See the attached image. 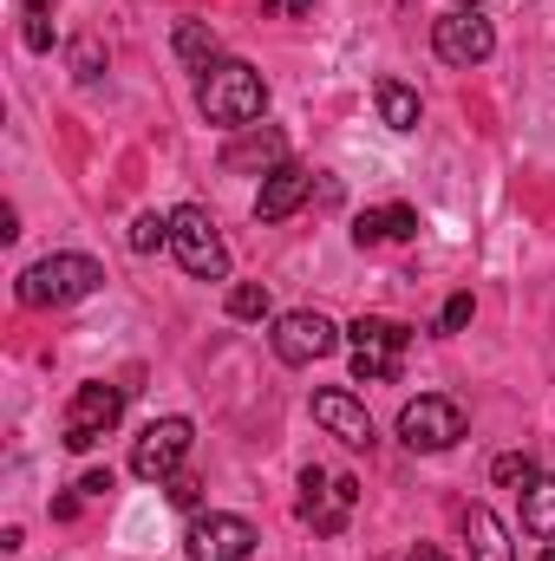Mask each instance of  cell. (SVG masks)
<instances>
[{"label":"cell","mask_w":555,"mask_h":561,"mask_svg":"<svg viewBox=\"0 0 555 561\" xmlns=\"http://www.w3.org/2000/svg\"><path fill=\"white\" fill-rule=\"evenodd\" d=\"M196 105H203V118H209V125L249 131V125L269 112V85H262V72H256V66H242V59H216V66L196 79Z\"/></svg>","instance_id":"obj_1"},{"label":"cell","mask_w":555,"mask_h":561,"mask_svg":"<svg viewBox=\"0 0 555 561\" xmlns=\"http://www.w3.org/2000/svg\"><path fill=\"white\" fill-rule=\"evenodd\" d=\"M99 287H105V268L92 255H46V262H33L20 275V300L26 307H72V300H86Z\"/></svg>","instance_id":"obj_2"},{"label":"cell","mask_w":555,"mask_h":561,"mask_svg":"<svg viewBox=\"0 0 555 561\" xmlns=\"http://www.w3.org/2000/svg\"><path fill=\"white\" fill-rule=\"evenodd\" d=\"M170 255L183 262V275H190V280H223V275H229V249H223L216 216H209L203 203L170 209Z\"/></svg>","instance_id":"obj_3"},{"label":"cell","mask_w":555,"mask_h":561,"mask_svg":"<svg viewBox=\"0 0 555 561\" xmlns=\"http://www.w3.org/2000/svg\"><path fill=\"white\" fill-rule=\"evenodd\" d=\"M347 340H353V379L360 386H386V379H399V359L412 346V327L380 320V313H360L347 327Z\"/></svg>","instance_id":"obj_4"},{"label":"cell","mask_w":555,"mask_h":561,"mask_svg":"<svg viewBox=\"0 0 555 561\" xmlns=\"http://www.w3.org/2000/svg\"><path fill=\"white\" fill-rule=\"evenodd\" d=\"M125 419V386H105V379H92V386H79L72 392V405H66V450H92L99 437H112Z\"/></svg>","instance_id":"obj_5"},{"label":"cell","mask_w":555,"mask_h":561,"mask_svg":"<svg viewBox=\"0 0 555 561\" xmlns=\"http://www.w3.org/2000/svg\"><path fill=\"white\" fill-rule=\"evenodd\" d=\"M190 437H196L190 419H150L138 431V444H132V477H144V483H170V477L183 470V457H190Z\"/></svg>","instance_id":"obj_6"},{"label":"cell","mask_w":555,"mask_h":561,"mask_svg":"<svg viewBox=\"0 0 555 561\" xmlns=\"http://www.w3.org/2000/svg\"><path fill=\"white\" fill-rule=\"evenodd\" d=\"M360 503V483L353 477H327V470H301V523L314 536H340L347 516Z\"/></svg>","instance_id":"obj_7"},{"label":"cell","mask_w":555,"mask_h":561,"mask_svg":"<svg viewBox=\"0 0 555 561\" xmlns=\"http://www.w3.org/2000/svg\"><path fill=\"white\" fill-rule=\"evenodd\" d=\"M269 346H275L281 366H314V359H327V353L340 346V327H333L327 313H314V307H294V313L275 320Z\"/></svg>","instance_id":"obj_8"},{"label":"cell","mask_w":555,"mask_h":561,"mask_svg":"<svg viewBox=\"0 0 555 561\" xmlns=\"http://www.w3.org/2000/svg\"><path fill=\"white\" fill-rule=\"evenodd\" d=\"M431 46L444 66H484L497 53V26L477 13V7H451L438 26H431Z\"/></svg>","instance_id":"obj_9"},{"label":"cell","mask_w":555,"mask_h":561,"mask_svg":"<svg viewBox=\"0 0 555 561\" xmlns=\"http://www.w3.org/2000/svg\"><path fill=\"white\" fill-rule=\"evenodd\" d=\"M399 437H406L412 450H451V444L464 437V405L444 399V392H424V399H412V405L399 412Z\"/></svg>","instance_id":"obj_10"},{"label":"cell","mask_w":555,"mask_h":561,"mask_svg":"<svg viewBox=\"0 0 555 561\" xmlns=\"http://www.w3.org/2000/svg\"><path fill=\"white\" fill-rule=\"evenodd\" d=\"M256 556V523L249 516H196L190 523V561H249Z\"/></svg>","instance_id":"obj_11"},{"label":"cell","mask_w":555,"mask_h":561,"mask_svg":"<svg viewBox=\"0 0 555 561\" xmlns=\"http://www.w3.org/2000/svg\"><path fill=\"white\" fill-rule=\"evenodd\" d=\"M314 424H320L327 437H340L347 450H366V444H373V419H366V405H360L353 392H340V386L314 392Z\"/></svg>","instance_id":"obj_12"},{"label":"cell","mask_w":555,"mask_h":561,"mask_svg":"<svg viewBox=\"0 0 555 561\" xmlns=\"http://www.w3.org/2000/svg\"><path fill=\"white\" fill-rule=\"evenodd\" d=\"M307 196H314V170H301V163H281V170H269V176H262L256 216H262V222H287V216H294Z\"/></svg>","instance_id":"obj_13"},{"label":"cell","mask_w":555,"mask_h":561,"mask_svg":"<svg viewBox=\"0 0 555 561\" xmlns=\"http://www.w3.org/2000/svg\"><path fill=\"white\" fill-rule=\"evenodd\" d=\"M223 163H229V170H262V176H269V170L287 163V138H281L275 125H249V131H236V138H229Z\"/></svg>","instance_id":"obj_14"},{"label":"cell","mask_w":555,"mask_h":561,"mask_svg":"<svg viewBox=\"0 0 555 561\" xmlns=\"http://www.w3.org/2000/svg\"><path fill=\"white\" fill-rule=\"evenodd\" d=\"M418 236V209L412 203H386V209H360L353 216V242L380 249V242H412Z\"/></svg>","instance_id":"obj_15"},{"label":"cell","mask_w":555,"mask_h":561,"mask_svg":"<svg viewBox=\"0 0 555 561\" xmlns=\"http://www.w3.org/2000/svg\"><path fill=\"white\" fill-rule=\"evenodd\" d=\"M464 536H471V556L477 561H517V549H510V529L477 503V510H464Z\"/></svg>","instance_id":"obj_16"},{"label":"cell","mask_w":555,"mask_h":561,"mask_svg":"<svg viewBox=\"0 0 555 561\" xmlns=\"http://www.w3.org/2000/svg\"><path fill=\"white\" fill-rule=\"evenodd\" d=\"M373 99H380V118H386L393 131H418V92L406 79H380Z\"/></svg>","instance_id":"obj_17"},{"label":"cell","mask_w":555,"mask_h":561,"mask_svg":"<svg viewBox=\"0 0 555 561\" xmlns=\"http://www.w3.org/2000/svg\"><path fill=\"white\" fill-rule=\"evenodd\" d=\"M523 529L543 536V542H555V477H536V483L523 490Z\"/></svg>","instance_id":"obj_18"},{"label":"cell","mask_w":555,"mask_h":561,"mask_svg":"<svg viewBox=\"0 0 555 561\" xmlns=\"http://www.w3.org/2000/svg\"><path fill=\"white\" fill-rule=\"evenodd\" d=\"M177 59L196 66V72H209V66H216V33H209L203 20H183V26H177Z\"/></svg>","instance_id":"obj_19"},{"label":"cell","mask_w":555,"mask_h":561,"mask_svg":"<svg viewBox=\"0 0 555 561\" xmlns=\"http://www.w3.org/2000/svg\"><path fill=\"white\" fill-rule=\"evenodd\" d=\"M269 307H275V300H269L262 280H236V287H229V320H269Z\"/></svg>","instance_id":"obj_20"},{"label":"cell","mask_w":555,"mask_h":561,"mask_svg":"<svg viewBox=\"0 0 555 561\" xmlns=\"http://www.w3.org/2000/svg\"><path fill=\"white\" fill-rule=\"evenodd\" d=\"M490 477H497L503 490H517V496H523V490H530V483H536L543 470H536V463H530L523 450H510V457H497V463H490Z\"/></svg>","instance_id":"obj_21"},{"label":"cell","mask_w":555,"mask_h":561,"mask_svg":"<svg viewBox=\"0 0 555 561\" xmlns=\"http://www.w3.org/2000/svg\"><path fill=\"white\" fill-rule=\"evenodd\" d=\"M132 249H138V255L170 249V216H138V222H132Z\"/></svg>","instance_id":"obj_22"},{"label":"cell","mask_w":555,"mask_h":561,"mask_svg":"<svg viewBox=\"0 0 555 561\" xmlns=\"http://www.w3.org/2000/svg\"><path fill=\"white\" fill-rule=\"evenodd\" d=\"M471 313H477V300H471V294H451V300H444V313H438V333H464V327H471Z\"/></svg>","instance_id":"obj_23"},{"label":"cell","mask_w":555,"mask_h":561,"mask_svg":"<svg viewBox=\"0 0 555 561\" xmlns=\"http://www.w3.org/2000/svg\"><path fill=\"white\" fill-rule=\"evenodd\" d=\"M196 496H203V483H196L190 470H177V477H170V503H177V510H196Z\"/></svg>","instance_id":"obj_24"},{"label":"cell","mask_w":555,"mask_h":561,"mask_svg":"<svg viewBox=\"0 0 555 561\" xmlns=\"http://www.w3.org/2000/svg\"><path fill=\"white\" fill-rule=\"evenodd\" d=\"M105 490H112V470H86L79 477V496H105Z\"/></svg>","instance_id":"obj_25"},{"label":"cell","mask_w":555,"mask_h":561,"mask_svg":"<svg viewBox=\"0 0 555 561\" xmlns=\"http://www.w3.org/2000/svg\"><path fill=\"white\" fill-rule=\"evenodd\" d=\"M79 79H99V46H79Z\"/></svg>","instance_id":"obj_26"},{"label":"cell","mask_w":555,"mask_h":561,"mask_svg":"<svg viewBox=\"0 0 555 561\" xmlns=\"http://www.w3.org/2000/svg\"><path fill=\"white\" fill-rule=\"evenodd\" d=\"M412 561H451L444 549H412Z\"/></svg>","instance_id":"obj_27"},{"label":"cell","mask_w":555,"mask_h":561,"mask_svg":"<svg viewBox=\"0 0 555 561\" xmlns=\"http://www.w3.org/2000/svg\"><path fill=\"white\" fill-rule=\"evenodd\" d=\"M46 7H53V0H26V13H46Z\"/></svg>","instance_id":"obj_28"},{"label":"cell","mask_w":555,"mask_h":561,"mask_svg":"<svg viewBox=\"0 0 555 561\" xmlns=\"http://www.w3.org/2000/svg\"><path fill=\"white\" fill-rule=\"evenodd\" d=\"M543 561H555V549H543Z\"/></svg>","instance_id":"obj_29"},{"label":"cell","mask_w":555,"mask_h":561,"mask_svg":"<svg viewBox=\"0 0 555 561\" xmlns=\"http://www.w3.org/2000/svg\"><path fill=\"white\" fill-rule=\"evenodd\" d=\"M457 7H477V0H457Z\"/></svg>","instance_id":"obj_30"}]
</instances>
